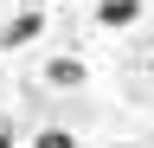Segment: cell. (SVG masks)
<instances>
[{
	"label": "cell",
	"mask_w": 154,
	"mask_h": 148,
	"mask_svg": "<svg viewBox=\"0 0 154 148\" xmlns=\"http://www.w3.org/2000/svg\"><path fill=\"white\" fill-rule=\"evenodd\" d=\"M38 32H45V7H19L7 26H0V52H19V45H32Z\"/></svg>",
	"instance_id": "obj_1"
},
{
	"label": "cell",
	"mask_w": 154,
	"mask_h": 148,
	"mask_svg": "<svg viewBox=\"0 0 154 148\" xmlns=\"http://www.w3.org/2000/svg\"><path fill=\"white\" fill-rule=\"evenodd\" d=\"M45 84H51V90H84V84H90V65L77 58V52H58V58L45 65Z\"/></svg>",
	"instance_id": "obj_2"
},
{
	"label": "cell",
	"mask_w": 154,
	"mask_h": 148,
	"mask_svg": "<svg viewBox=\"0 0 154 148\" xmlns=\"http://www.w3.org/2000/svg\"><path fill=\"white\" fill-rule=\"evenodd\" d=\"M96 20H103L109 32H122V26L141 20V0H96Z\"/></svg>",
	"instance_id": "obj_3"
},
{
	"label": "cell",
	"mask_w": 154,
	"mask_h": 148,
	"mask_svg": "<svg viewBox=\"0 0 154 148\" xmlns=\"http://www.w3.org/2000/svg\"><path fill=\"white\" fill-rule=\"evenodd\" d=\"M32 148H77V135H71V129H38V135H32Z\"/></svg>",
	"instance_id": "obj_4"
},
{
	"label": "cell",
	"mask_w": 154,
	"mask_h": 148,
	"mask_svg": "<svg viewBox=\"0 0 154 148\" xmlns=\"http://www.w3.org/2000/svg\"><path fill=\"white\" fill-rule=\"evenodd\" d=\"M0 148H19V135H13V129H7V122H0Z\"/></svg>",
	"instance_id": "obj_5"
},
{
	"label": "cell",
	"mask_w": 154,
	"mask_h": 148,
	"mask_svg": "<svg viewBox=\"0 0 154 148\" xmlns=\"http://www.w3.org/2000/svg\"><path fill=\"white\" fill-rule=\"evenodd\" d=\"M13 7H45V0H13Z\"/></svg>",
	"instance_id": "obj_6"
},
{
	"label": "cell",
	"mask_w": 154,
	"mask_h": 148,
	"mask_svg": "<svg viewBox=\"0 0 154 148\" xmlns=\"http://www.w3.org/2000/svg\"><path fill=\"white\" fill-rule=\"evenodd\" d=\"M109 148H141V142H109Z\"/></svg>",
	"instance_id": "obj_7"
}]
</instances>
